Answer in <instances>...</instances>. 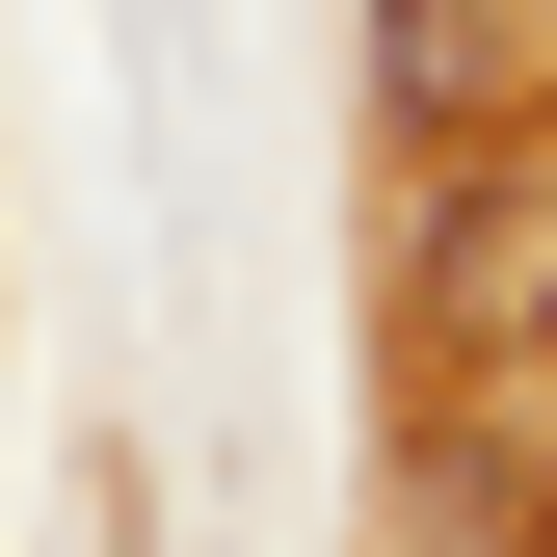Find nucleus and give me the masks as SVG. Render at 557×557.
Returning <instances> with one entry per match:
<instances>
[{
  "mask_svg": "<svg viewBox=\"0 0 557 557\" xmlns=\"http://www.w3.org/2000/svg\"><path fill=\"white\" fill-rule=\"evenodd\" d=\"M478 81V0H398V107H451Z\"/></svg>",
  "mask_w": 557,
  "mask_h": 557,
  "instance_id": "nucleus-1",
  "label": "nucleus"
}]
</instances>
